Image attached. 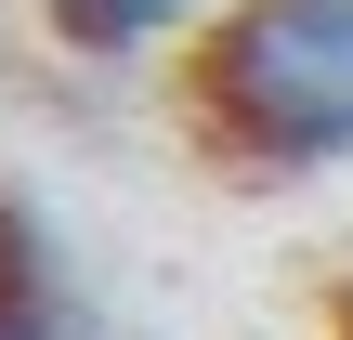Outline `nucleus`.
I'll return each instance as SVG.
<instances>
[{
    "label": "nucleus",
    "instance_id": "f257e3e1",
    "mask_svg": "<svg viewBox=\"0 0 353 340\" xmlns=\"http://www.w3.org/2000/svg\"><path fill=\"white\" fill-rule=\"evenodd\" d=\"M183 118L236 170H341L353 157V0H236L196 26Z\"/></svg>",
    "mask_w": 353,
    "mask_h": 340
},
{
    "label": "nucleus",
    "instance_id": "f03ea898",
    "mask_svg": "<svg viewBox=\"0 0 353 340\" xmlns=\"http://www.w3.org/2000/svg\"><path fill=\"white\" fill-rule=\"evenodd\" d=\"M0 340H79L65 288H52V249L26 210H0Z\"/></svg>",
    "mask_w": 353,
    "mask_h": 340
},
{
    "label": "nucleus",
    "instance_id": "7ed1b4c3",
    "mask_svg": "<svg viewBox=\"0 0 353 340\" xmlns=\"http://www.w3.org/2000/svg\"><path fill=\"white\" fill-rule=\"evenodd\" d=\"M79 52H144V39H170V26H196L210 0H39Z\"/></svg>",
    "mask_w": 353,
    "mask_h": 340
}]
</instances>
